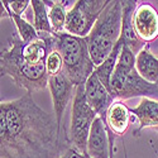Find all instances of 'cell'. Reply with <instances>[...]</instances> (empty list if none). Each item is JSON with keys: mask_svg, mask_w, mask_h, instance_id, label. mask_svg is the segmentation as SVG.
<instances>
[{"mask_svg": "<svg viewBox=\"0 0 158 158\" xmlns=\"http://www.w3.org/2000/svg\"><path fill=\"white\" fill-rule=\"evenodd\" d=\"M72 143L31 94L0 102V158H60Z\"/></svg>", "mask_w": 158, "mask_h": 158, "instance_id": "6da1fadb", "label": "cell"}, {"mask_svg": "<svg viewBox=\"0 0 158 158\" xmlns=\"http://www.w3.org/2000/svg\"><path fill=\"white\" fill-rule=\"evenodd\" d=\"M23 41L18 34L9 38V44L2 48L0 53V73L9 76L18 87L27 94H33L48 87V75L46 67H32L24 61L22 55Z\"/></svg>", "mask_w": 158, "mask_h": 158, "instance_id": "7a4b0ae2", "label": "cell"}, {"mask_svg": "<svg viewBox=\"0 0 158 158\" xmlns=\"http://www.w3.org/2000/svg\"><path fill=\"white\" fill-rule=\"evenodd\" d=\"M123 5L119 0H109L87 38L89 52L95 66L109 57L122 35Z\"/></svg>", "mask_w": 158, "mask_h": 158, "instance_id": "3957f363", "label": "cell"}, {"mask_svg": "<svg viewBox=\"0 0 158 158\" xmlns=\"http://www.w3.org/2000/svg\"><path fill=\"white\" fill-rule=\"evenodd\" d=\"M56 35V48L63 58V73L77 87L85 85L87 78L96 70L91 60L87 38L61 33Z\"/></svg>", "mask_w": 158, "mask_h": 158, "instance_id": "277c9868", "label": "cell"}, {"mask_svg": "<svg viewBox=\"0 0 158 158\" xmlns=\"http://www.w3.org/2000/svg\"><path fill=\"white\" fill-rule=\"evenodd\" d=\"M99 115L89 105L85 95V85L76 87L73 96L72 111H71V128L70 140L72 147L78 149L81 153L87 154V139L94 120Z\"/></svg>", "mask_w": 158, "mask_h": 158, "instance_id": "5b68a950", "label": "cell"}, {"mask_svg": "<svg viewBox=\"0 0 158 158\" xmlns=\"http://www.w3.org/2000/svg\"><path fill=\"white\" fill-rule=\"evenodd\" d=\"M109 0H78L69 9L64 32L71 35L86 38L94 28Z\"/></svg>", "mask_w": 158, "mask_h": 158, "instance_id": "8992f818", "label": "cell"}, {"mask_svg": "<svg viewBox=\"0 0 158 158\" xmlns=\"http://www.w3.org/2000/svg\"><path fill=\"white\" fill-rule=\"evenodd\" d=\"M110 84L111 95L115 100H128L131 98L158 100V84L146 81L137 70L128 73L114 71Z\"/></svg>", "mask_w": 158, "mask_h": 158, "instance_id": "52a82bcc", "label": "cell"}, {"mask_svg": "<svg viewBox=\"0 0 158 158\" xmlns=\"http://www.w3.org/2000/svg\"><path fill=\"white\" fill-rule=\"evenodd\" d=\"M48 89L51 91L52 101H53V109H55V116L57 119V123L61 129L62 128V120L64 116V111L67 108V104L72 96H75L76 86L71 82L70 78L63 72L49 77L48 78Z\"/></svg>", "mask_w": 158, "mask_h": 158, "instance_id": "ba28073f", "label": "cell"}, {"mask_svg": "<svg viewBox=\"0 0 158 158\" xmlns=\"http://www.w3.org/2000/svg\"><path fill=\"white\" fill-rule=\"evenodd\" d=\"M133 25L138 38L143 43L158 38V11L149 3H142L133 14Z\"/></svg>", "mask_w": 158, "mask_h": 158, "instance_id": "9c48e42d", "label": "cell"}, {"mask_svg": "<svg viewBox=\"0 0 158 158\" xmlns=\"http://www.w3.org/2000/svg\"><path fill=\"white\" fill-rule=\"evenodd\" d=\"M87 154L91 158H114V138H109L106 124L101 116H98L91 127Z\"/></svg>", "mask_w": 158, "mask_h": 158, "instance_id": "30bf717a", "label": "cell"}, {"mask_svg": "<svg viewBox=\"0 0 158 158\" xmlns=\"http://www.w3.org/2000/svg\"><path fill=\"white\" fill-rule=\"evenodd\" d=\"M85 95L89 105L95 110V113L104 119L110 105L115 101L110 91L104 86L99 76L94 72L85 84Z\"/></svg>", "mask_w": 158, "mask_h": 158, "instance_id": "8fae6325", "label": "cell"}, {"mask_svg": "<svg viewBox=\"0 0 158 158\" xmlns=\"http://www.w3.org/2000/svg\"><path fill=\"white\" fill-rule=\"evenodd\" d=\"M123 5V20H122V35L120 39L125 46H128L137 55L140 49H143L144 43L138 38L134 25H133V14L137 9V2L133 0H125L122 2Z\"/></svg>", "mask_w": 158, "mask_h": 158, "instance_id": "7c38bea8", "label": "cell"}, {"mask_svg": "<svg viewBox=\"0 0 158 158\" xmlns=\"http://www.w3.org/2000/svg\"><path fill=\"white\" fill-rule=\"evenodd\" d=\"M131 119L133 114L123 100H115L104 116L106 128L115 135H123L128 130Z\"/></svg>", "mask_w": 158, "mask_h": 158, "instance_id": "4fadbf2b", "label": "cell"}, {"mask_svg": "<svg viewBox=\"0 0 158 158\" xmlns=\"http://www.w3.org/2000/svg\"><path fill=\"white\" fill-rule=\"evenodd\" d=\"M130 113L135 116L138 122V129L134 131L135 135L146 128L158 127V100L143 98L135 108H131Z\"/></svg>", "mask_w": 158, "mask_h": 158, "instance_id": "5bb4252c", "label": "cell"}, {"mask_svg": "<svg viewBox=\"0 0 158 158\" xmlns=\"http://www.w3.org/2000/svg\"><path fill=\"white\" fill-rule=\"evenodd\" d=\"M135 70L146 81L158 84V57L149 51L148 44L137 53Z\"/></svg>", "mask_w": 158, "mask_h": 158, "instance_id": "9a60e30c", "label": "cell"}, {"mask_svg": "<svg viewBox=\"0 0 158 158\" xmlns=\"http://www.w3.org/2000/svg\"><path fill=\"white\" fill-rule=\"evenodd\" d=\"M2 8L4 11V17H9L13 22H14L17 31H18V35L20 37V39L24 43H31L33 41H37V39L41 37V34L35 31L33 24H31L25 18L14 14V13L9 9V6L6 4V0H2Z\"/></svg>", "mask_w": 158, "mask_h": 158, "instance_id": "2e32d148", "label": "cell"}, {"mask_svg": "<svg viewBox=\"0 0 158 158\" xmlns=\"http://www.w3.org/2000/svg\"><path fill=\"white\" fill-rule=\"evenodd\" d=\"M122 47H123V41L119 39V42L115 44V47L111 51V53L109 55V57L105 60L100 66H98L96 70H95V73L99 76L100 81L104 84V86L110 91V94H111V84H110L111 77H113V73L115 71L116 62H118V58H119Z\"/></svg>", "mask_w": 158, "mask_h": 158, "instance_id": "e0dca14e", "label": "cell"}, {"mask_svg": "<svg viewBox=\"0 0 158 158\" xmlns=\"http://www.w3.org/2000/svg\"><path fill=\"white\" fill-rule=\"evenodd\" d=\"M71 2H46L48 9L49 23L53 34L64 33L66 19H67V4Z\"/></svg>", "mask_w": 158, "mask_h": 158, "instance_id": "ac0fdd59", "label": "cell"}, {"mask_svg": "<svg viewBox=\"0 0 158 158\" xmlns=\"http://www.w3.org/2000/svg\"><path fill=\"white\" fill-rule=\"evenodd\" d=\"M31 5H32L33 14H34L33 25H34L35 31L38 33L53 34V31H52L51 23H49L46 2H42V0H31Z\"/></svg>", "mask_w": 158, "mask_h": 158, "instance_id": "d6986e66", "label": "cell"}, {"mask_svg": "<svg viewBox=\"0 0 158 158\" xmlns=\"http://www.w3.org/2000/svg\"><path fill=\"white\" fill-rule=\"evenodd\" d=\"M46 70L48 77H53L63 72V58L57 48H55L48 55L46 61Z\"/></svg>", "mask_w": 158, "mask_h": 158, "instance_id": "ffe728a7", "label": "cell"}, {"mask_svg": "<svg viewBox=\"0 0 158 158\" xmlns=\"http://www.w3.org/2000/svg\"><path fill=\"white\" fill-rule=\"evenodd\" d=\"M6 4L9 6V9L17 15H20L25 11V9L28 8V5L31 4L29 0H6Z\"/></svg>", "mask_w": 158, "mask_h": 158, "instance_id": "44dd1931", "label": "cell"}, {"mask_svg": "<svg viewBox=\"0 0 158 158\" xmlns=\"http://www.w3.org/2000/svg\"><path fill=\"white\" fill-rule=\"evenodd\" d=\"M64 154H66V158H86V154L81 153L78 149H76L75 147H71Z\"/></svg>", "mask_w": 158, "mask_h": 158, "instance_id": "7402d4cb", "label": "cell"}, {"mask_svg": "<svg viewBox=\"0 0 158 158\" xmlns=\"http://www.w3.org/2000/svg\"><path fill=\"white\" fill-rule=\"evenodd\" d=\"M60 158H66V154H63V156H61Z\"/></svg>", "mask_w": 158, "mask_h": 158, "instance_id": "603a6c76", "label": "cell"}, {"mask_svg": "<svg viewBox=\"0 0 158 158\" xmlns=\"http://www.w3.org/2000/svg\"><path fill=\"white\" fill-rule=\"evenodd\" d=\"M86 158H91V157H90V156H89V154H86Z\"/></svg>", "mask_w": 158, "mask_h": 158, "instance_id": "cb8c5ba5", "label": "cell"}, {"mask_svg": "<svg viewBox=\"0 0 158 158\" xmlns=\"http://www.w3.org/2000/svg\"><path fill=\"white\" fill-rule=\"evenodd\" d=\"M154 129H156V130H157V131H158V127H157V128H154Z\"/></svg>", "mask_w": 158, "mask_h": 158, "instance_id": "d4e9b609", "label": "cell"}, {"mask_svg": "<svg viewBox=\"0 0 158 158\" xmlns=\"http://www.w3.org/2000/svg\"><path fill=\"white\" fill-rule=\"evenodd\" d=\"M157 57H158V56H157Z\"/></svg>", "mask_w": 158, "mask_h": 158, "instance_id": "484cf974", "label": "cell"}]
</instances>
